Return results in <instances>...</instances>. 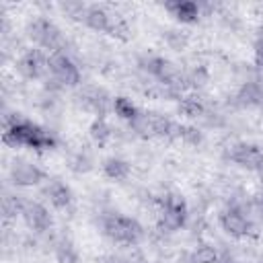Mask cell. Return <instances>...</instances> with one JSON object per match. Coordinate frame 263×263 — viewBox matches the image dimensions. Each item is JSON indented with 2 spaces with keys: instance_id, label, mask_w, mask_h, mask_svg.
<instances>
[{
  "instance_id": "obj_1",
  "label": "cell",
  "mask_w": 263,
  "mask_h": 263,
  "mask_svg": "<svg viewBox=\"0 0 263 263\" xmlns=\"http://www.w3.org/2000/svg\"><path fill=\"white\" fill-rule=\"evenodd\" d=\"M4 142L12 148L16 146H31L37 150H45V148H53L55 146V138L45 132L43 127L25 121L21 117H10L8 119V127L4 132Z\"/></svg>"
},
{
  "instance_id": "obj_2",
  "label": "cell",
  "mask_w": 263,
  "mask_h": 263,
  "mask_svg": "<svg viewBox=\"0 0 263 263\" xmlns=\"http://www.w3.org/2000/svg\"><path fill=\"white\" fill-rule=\"evenodd\" d=\"M103 228H105V234L117 242L134 245L142 238V226L134 218H127V216H111L105 220Z\"/></svg>"
},
{
  "instance_id": "obj_3",
  "label": "cell",
  "mask_w": 263,
  "mask_h": 263,
  "mask_svg": "<svg viewBox=\"0 0 263 263\" xmlns=\"http://www.w3.org/2000/svg\"><path fill=\"white\" fill-rule=\"evenodd\" d=\"M29 37L33 41H37L39 45L47 47V49H53V51H62L64 47V39H62V33L60 29L49 23L47 18H37L29 25Z\"/></svg>"
},
{
  "instance_id": "obj_4",
  "label": "cell",
  "mask_w": 263,
  "mask_h": 263,
  "mask_svg": "<svg viewBox=\"0 0 263 263\" xmlns=\"http://www.w3.org/2000/svg\"><path fill=\"white\" fill-rule=\"evenodd\" d=\"M49 70L53 72L55 80L66 84V86H76L80 82V72L76 68V64L64 53V51H53L47 60Z\"/></svg>"
},
{
  "instance_id": "obj_5",
  "label": "cell",
  "mask_w": 263,
  "mask_h": 263,
  "mask_svg": "<svg viewBox=\"0 0 263 263\" xmlns=\"http://www.w3.org/2000/svg\"><path fill=\"white\" fill-rule=\"evenodd\" d=\"M187 218V205L181 195H168L164 199V210H162V226L166 230H177L185 224Z\"/></svg>"
},
{
  "instance_id": "obj_6",
  "label": "cell",
  "mask_w": 263,
  "mask_h": 263,
  "mask_svg": "<svg viewBox=\"0 0 263 263\" xmlns=\"http://www.w3.org/2000/svg\"><path fill=\"white\" fill-rule=\"evenodd\" d=\"M230 160H234L236 164L240 166H247V168H263V152L257 148V146H251V144H236L230 148L228 152Z\"/></svg>"
},
{
  "instance_id": "obj_7",
  "label": "cell",
  "mask_w": 263,
  "mask_h": 263,
  "mask_svg": "<svg viewBox=\"0 0 263 263\" xmlns=\"http://www.w3.org/2000/svg\"><path fill=\"white\" fill-rule=\"evenodd\" d=\"M10 177H12V183L21 185V187H31V185H37L39 181H43V173L35 164L25 162V160H18L12 164Z\"/></svg>"
},
{
  "instance_id": "obj_8",
  "label": "cell",
  "mask_w": 263,
  "mask_h": 263,
  "mask_svg": "<svg viewBox=\"0 0 263 263\" xmlns=\"http://www.w3.org/2000/svg\"><path fill=\"white\" fill-rule=\"evenodd\" d=\"M23 216L27 220V224L35 230H47L51 226V218H49V212L41 205V203H35V201H25V210H23Z\"/></svg>"
},
{
  "instance_id": "obj_9",
  "label": "cell",
  "mask_w": 263,
  "mask_h": 263,
  "mask_svg": "<svg viewBox=\"0 0 263 263\" xmlns=\"http://www.w3.org/2000/svg\"><path fill=\"white\" fill-rule=\"evenodd\" d=\"M220 224L230 236H245L249 232V222L238 210H226L220 216Z\"/></svg>"
},
{
  "instance_id": "obj_10",
  "label": "cell",
  "mask_w": 263,
  "mask_h": 263,
  "mask_svg": "<svg viewBox=\"0 0 263 263\" xmlns=\"http://www.w3.org/2000/svg\"><path fill=\"white\" fill-rule=\"evenodd\" d=\"M45 64H47V62L41 58V53H39L37 49H31V51H27V53L18 60V70H21V74L27 76V78H39L41 72H43V68H45Z\"/></svg>"
},
{
  "instance_id": "obj_11",
  "label": "cell",
  "mask_w": 263,
  "mask_h": 263,
  "mask_svg": "<svg viewBox=\"0 0 263 263\" xmlns=\"http://www.w3.org/2000/svg\"><path fill=\"white\" fill-rule=\"evenodd\" d=\"M166 8L175 14V18L177 21H181V23H195L197 21V16H199V8H197V4L195 2H191V0H177V2H168L166 4Z\"/></svg>"
},
{
  "instance_id": "obj_12",
  "label": "cell",
  "mask_w": 263,
  "mask_h": 263,
  "mask_svg": "<svg viewBox=\"0 0 263 263\" xmlns=\"http://www.w3.org/2000/svg\"><path fill=\"white\" fill-rule=\"evenodd\" d=\"M84 21L95 31H109L111 29V14L101 6H90L84 10Z\"/></svg>"
},
{
  "instance_id": "obj_13",
  "label": "cell",
  "mask_w": 263,
  "mask_h": 263,
  "mask_svg": "<svg viewBox=\"0 0 263 263\" xmlns=\"http://www.w3.org/2000/svg\"><path fill=\"white\" fill-rule=\"evenodd\" d=\"M103 168H105V175L115 179V181H121V179H125L129 175V164L125 160H121V158H107Z\"/></svg>"
},
{
  "instance_id": "obj_14",
  "label": "cell",
  "mask_w": 263,
  "mask_h": 263,
  "mask_svg": "<svg viewBox=\"0 0 263 263\" xmlns=\"http://www.w3.org/2000/svg\"><path fill=\"white\" fill-rule=\"evenodd\" d=\"M47 195H49V201L55 208H64V205L70 203V189L64 183H60V181H53L47 187Z\"/></svg>"
},
{
  "instance_id": "obj_15",
  "label": "cell",
  "mask_w": 263,
  "mask_h": 263,
  "mask_svg": "<svg viewBox=\"0 0 263 263\" xmlns=\"http://www.w3.org/2000/svg\"><path fill=\"white\" fill-rule=\"evenodd\" d=\"M261 99H263V92H261V88H259L257 84H253V82L245 84V86L240 88V92H238L240 105H255V103H261Z\"/></svg>"
},
{
  "instance_id": "obj_16",
  "label": "cell",
  "mask_w": 263,
  "mask_h": 263,
  "mask_svg": "<svg viewBox=\"0 0 263 263\" xmlns=\"http://www.w3.org/2000/svg\"><path fill=\"white\" fill-rule=\"evenodd\" d=\"M113 109H115V113L121 117V119H134L136 115H138V109H136V105L127 99V97H117L115 101H113Z\"/></svg>"
},
{
  "instance_id": "obj_17",
  "label": "cell",
  "mask_w": 263,
  "mask_h": 263,
  "mask_svg": "<svg viewBox=\"0 0 263 263\" xmlns=\"http://www.w3.org/2000/svg\"><path fill=\"white\" fill-rule=\"evenodd\" d=\"M105 103H107V99H105L103 90L88 88V90L84 92V105L90 107V109H95L99 115H103V111H105Z\"/></svg>"
},
{
  "instance_id": "obj_18",
  "label": "cell",
  "mask_w": 263,
  "mask_h": 263,
  "mask_svg": "<svg viewBox=\"0 0 263 263\" xmlns=\"http://www.w3.org/2000/svg\"><path fill=\"white\" fill-rule=\"evenodd\" d=\"M129 123H132L134 132H138L140 136H154V127H152L150 113H138Z\"/></svg>"
},
{
  "instance_id": "obj_19",
  "label": "cell",
  "mask_w": 263,
  "mask_h": 263,
  "mask_svg": "<svg viewBox=\"0 0 263 263\" xmlns=\"http://www.w3.org/2000/svg\"><path fill=\"white\" fill-rule=\"evenodd\" d=\"M179 109H181V113L187 115V117H199V115L203 113V105H201V101L195 99V97H185V99L181 101Z\"/></svg>"
},
{
  "instance_id": "obj_20",
  "label": "cell",
  "mask_w": 263,
  "mask_h": 263,
  "mask_svg": "<svg viewBox=\"0 0 263 263\" xmlns=\"http://www.w3.org/2000/svg\"><path fill=\"white\" fill-rule=\"evenodd\" d=\"M25 210V199L21 197H12V195H6L2 199V212L6 216H14V214H23Z\"/></svg>"
},
{
  "instance_id": "obj_21",
  "label": "cell",
  "mask_w": 263,
  "mask_h": 263,
  "mask_svg": "<svg viewBox=\"0 0 263 263\" xmlns=\"http://www.w3.org/2000/svg\"><path fill=\"white\" fill-rule=\"evenodd\" d=\"M193 259H195V263H218V261H220L216 249H214V247H208V245H201V247L195 251Z\"/></svg>"
},
{
  "instance_id": "obj_22",
  "label": "cell",
  "mask_w": 263,
  "mask_h": 263,
  "mask_svg": "<svg viewBox=\"0 0 263 263\" xmlns=\"http://www.w3.org/2000/svg\"><path fill=\"white\" fill-rule=\"evenodd\" d=\"M55 257H58L60 263H76V261H78L76 251H74L72 245L66 242V240H62V242L58 245V249H55Z\"/></svg>"
},
{
  "instance_id": "obj_23",
  "label": "cell",
  "mask_w": 263,
  "mask_h": 263,
  "mask_svg": "<svg viewBox=\"0 0 263 263\" xmlns=\"http://www.w3.org/2000/svg\"><path fill=\"white\" fill-rule=\"evenodd\" d=\"M90 134H92V138H95L97 142H105V140L109 138V127H107V123H105L103 117H99V119L90 125Z\"/></svg>"
},
{
  "instance_id": "obj_24",
  "label": "cell",
  "mask_w": 263,
  "mask_h": 263,
  "mask_svg": "<svg viewBox=\"0 0 263 263\" xmlns=\"http://www.w3.org/2000/svg\"><path fill=\"white\" fill-rule=\"evenodd\" d=\"M179 136L183 140L191 142V144H199L201 142V134L197 129H193V127H179Z\"/></svg>"
},
{
  "instance_id": "obj_25",
  "label": "cell",
  "mask_w": 263,
  "mask_h": 263,
  "mask_svg": "<svg viewBox=\"0 0 263 263\" xmlns=\"http://www.w3.org/2000/svg\"><path fill=\"white\" fill-rule=\"evenodd\" d=\"M255 58H257V64L263 66V39H259L255 43Z\"/></svg>"
},
{
  "instance_id": "obj_26",
  "label": "cell",
  "mask_w": 263,
  "mask_h": 263,
  "mask_svg": "<svg viewBox=\"0 0 263 263\" xmlns=\"http://www.w3.org/2000/svg\"><path fill=\"white\" fill-rule=\"evenodd\" d=\"M168 39H171V43H173V47H183V45H185V37H175V35H173V31H171V35H168Z\"/></svg>"
},
{
  "instance_id": "obj_27",
  "label": "cell",
  "mask_w": 263,
  "mask_h": 263,
  "mask_svg": "<svg viewBox=\"0 0 263 263\" xmlns=\"http://www.w3.org/2000/svg\"><path fill=\"white\" fill-rule=\"evenodd\" d=\"M255 205H257V210L263 214V193H259V195L255 197Z\"/></svg>"
},
{
  "instance_id": "obj_28",
  "label": "cell",
  "mask_w": 263,
  "mask_h": 263,
  "mask_svg": "<svg viewBox=\"0 0 263 263\" xmlns=\"http://www.w3.org/2000/svg\"><path fill=\"white\" fill-rule=\"evenodd\" d=\"M105 263H123L121 259H115V257H109V259H105Z\"/></svg>"
},
{
  "instance_id": "obj_29",
  "label": "cell",
  "mask_w": 263,
  "mask_h": 263,
  "mask_svg": "<svg viewBox=\"0 0 263 263\" xmlns=\"http://www.w3.org/2000/svg\"><path fill=\"white\" fill-rule=\"evenodd\" d=\"M218 263H220V261H218ZM222 263H236V261H228V259H226V261H222Z\"/></svg>"
}]
</instances>
